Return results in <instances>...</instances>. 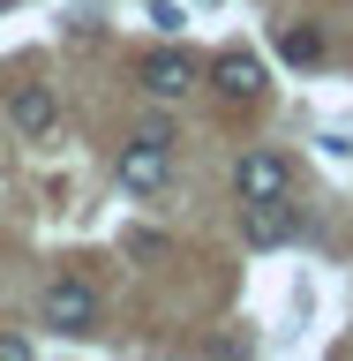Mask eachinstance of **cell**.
<instances>
[{
    "label": "cell",
    "instance_id": "5b68a950",
    "mask_svg": "<svg viewBox=\"0 0 353 361\" xmlns=\"http://www.w3.org/2000/svg\"><path fill=\"white\" fill-rule=\"evenodd\" d=\"M286 180H293V166L278 151H248L241 166H233V196H241V203H264V196H286Z\"/></svg>",
    "mask_w": 353,
    "mask_h": 361
},
{
    "label": "cell",
    "instance_id": "52a82bcc",
    "mask_svg": "<svg viewBox=\"0 0 353 361\" xmlns=\"http://www.w3.org/2000/svg\"><path fill=\"white\" fill-rule=\"evenodd\" d=\"M8 121H16V135H30V143H38V135L61 121V98H53V83H16V90H8Z\"/></svg>",
    "mask_w": 353,
    "mask_h": 361
},
{
    "label": "cell",
    "instance_id": "8992f818",
    "mask_svg": "<svg viewBox=\"0 0 353 361\" xmlns=\"http://www.w3.org/2000/svg\"><path fill=\"white\" fill-rule=\"evenodd\" d=\"M241 233H248V248H286L301 233V219L286 211V196H264V203H241Z\"/></svg>",
    "mask_w": 353,
    "mask_h": 361
},
{
    "label": "cell",
    "instance_id": "7a4b0ae2",
    "mask_svg": "<svg viewBox=\"0 0 353 361\" xmlns=\"http://www.w3.org/2000/svg\"><path fill=\"white\" fill-rule=\"evenodd\" d=\"M38 324H53L61 338H90L98 331V293H90L83 279H53V286L38 293Z\"/></svg>",
    "mask_w": 353,
    "mask_h": 361
},
{
    "label": "cell",
    "instance_id": "30bf717a",
    "mask_svg": "<svg viewBox=\"0 0 353 361\" xmlns=\"http://www.w3.org/2000/svg\"><path fill=\"white\" fill-rule=\"evenodd\" d=\"M23 354H30V346H23V338H8V331H0V361H23Z\"/></svg>",
    "mask_w": 353,
    "mask_h": 361
},
{
    "label": "cell",
    "instance_id": "3957f363",
    "mask_svg": "<svg viewBox=\"0 0 353 361\" xmlns=\"http://www.w3.org/2000/svg\"><path fill=\"white\" fill-rule=\"evenodd\" d=\"M211 83H218V98H225V106H256L271 75H264V61H256L248 45H225V53H218V68H211Z\"/></svg>",
    "mask_w": 353,
    "mask_h": 361
},
{
    "label": "cell",
    "instance_id": "9c48e42d",
    "mask_svg": "<svg viewBox=\"0 0 353 361\" xmlns=\"http://www.w3.org/2000/svg\"><path fill=\"white\" fill-rule=\"evenodd\" d=\"M143 16L158 23V38H180V8L173 0H143Z\"/></svg>",
    "mask_w": 353,
    "mask_h": 361
},
{
    "label": "cell",
    "instance_id": "277c9868",
    "mask_svg": "<svg viewBox=\"0 0 353 361\" xmlns=\"http://www.w3.org/2000/svg\"><path fill=\"white\" fill-rule=\"evenodd\" d=\"M196 53H180V45H166V53H151V61H143V90H151V98H166V106H173V98H188V90H196Z\"/></svg>",
    "mask_w": 353,
    "mask_h": 361
},
{
    "label": "cell",
    "instance_id": "ba28073f",
    "mask_svg": "<svg viewBox=\"0 0 353 361\" xmlns=\"http://www.w3.org/2000/svg\"><path fill=\"white\" fill-rule=\"evenodd\" d=\"M278 61H286V68H316V61H323V30H309V23L278 30Z\"/></svg>",
    "mask_w": 353,
    "mask_h": 361
},
{
    "label": "cell",
    "instance_id": "6da1fadb",
    "mask_svg": "<svg viewBox=\"0 0 353 361\" xmlns=\"http://www.w3.org/2000/svg\"><path fill=\"white\" fill-rule=\"evenodd\" d=\"M173 128L166 121H151V128H135L128 143H120V188H135V196H158L166 180H173Z\"/></svg>",
    "mask_w": 353,
    "mask_h": 361
}]
</instances>
